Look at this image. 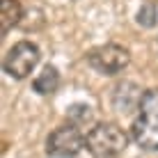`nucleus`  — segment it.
<instances>
[{"label": "nucleus", "mask_w": 158, "mask_h": 158, "mask_svg": "<svg viewBox=\"0 0 158 158\" xmlns=\"http://www.w3.org/2000/svg\"><path fill=\"white\" fill-rule=\"evenodd\" d=\"M133 140L147 151L158 149V89L144 92L133 122Z\"/></svg>", "instance_id": "1"}, {"label": "nucleus", "mask_w": 158, "mask_h": 158, "mask_svg": "<svg viewBox=\"0 0 158 158\" xmlns=\"http://www.w3.org/2000/svg\"><path fill=\"white\" fill-rule=\"evenodd\" d=\"M126 144L128 138L117 124H96L85 138V147L96 158H115L126 149Z\"/></svg>", "instance_id": "2"}, {"label": "nucleus", "mask_w": 158, "mask_h": 158, "mask_svg": "<svg viewBox=\"0 0 158 158\" xmlns=\"http://www.w3.org/2000/svg\"><path fill=\"white\" fill-rule=\"evenodd\" d=\"M39 60H41V53H39V48H37L35 44L32 41H19L16 46L9 48V53L5 55L2 69H5L7 76L21 80V78H28V76L35 71Z\"/></svg>", "instance_id": "3"}, {"label": "nucleus", "mask_w": 158, "mask_h": 158, "mask_svg": "<svg viewBox=\"0 0 158 158\" xmlns=\"http://www.w3.org/2000/svg\"><path fill=\"white\" fill-rule=\"evenodd\" d=\"M128 60H131V53L119 44H103V46H96L87 53L89 67L103 76H115L124 71Z\"/></svg>", "instance_id": "4"}, {"label": "nucleus", "mask_w": 158, "mask_h": 158, "mask_svg": "<svg viewBox=\"0 0 158 158\" xmlns=\"http://www.w3.org/2000/svg\"><path fill=\"white\" fill-rule=\"evenodd\" d=\"M85 147V138L78 126H60L46 138V154L53 158H73Z\"/></svg>", "instance_id": "5"}, {"label": "nucleus", "mask_w": 158, "mask_h": 158, "mask_svg": "<svg viewBox=\"0 0 158 158\" xmlns=\"http://www.w3.org/2000/svg\"><path fill=\"white\" fill-rule=\"evenodd\" d=\"M21 14H23V9H21L19 0H0V32L7 35L21 21Z\"/></svg>", "instance_id": "6"}, {"label": "nucleus", "mask_w": 158, "mask_h": 158, "mask_svg": "<svg viewBox=\"0 0 158 158\" xmlns=\"http://www.w3.org/2000/svg\"><path fill=\"white\" fill-rule=\"evenodd\" d=\"M37 94H53V92H57L60 87V71L55 67H44V71L35 78V83H32Z\"/></svg>", "instance_id": "7"}, {"label": "nucleus", "mask_w": 158, "mask_h": 158, "mask_svg": "<svg viewBox=\"0 0 158 158\" xmlns=\"http://www.w3.org/2000/svg\"><path fill=\"white\" fill-rule=\"evenodd\" d=\"M156 19H158V12H156V5L154 2H144L138 12V23L142 28H154L156 25Z\"/></svg>", "instance_id": "8"}, {"label": "nucleus", "mask_w": 158, "mask_h": 158, "mask_svg": "<svg viewBox=\"0 0 158 158\" xmlns=\"http://www.w3.org/2000/svg\"><path fill=\"white\" fill-rule=\"evenodd\" d=\"M69 117H71L76 124L92 122V108H89V106H83V103H78V106H71V108H69ZM76 124H73V126H76Z\"/></svg>", "instance_id": "9"}]
</instances>
